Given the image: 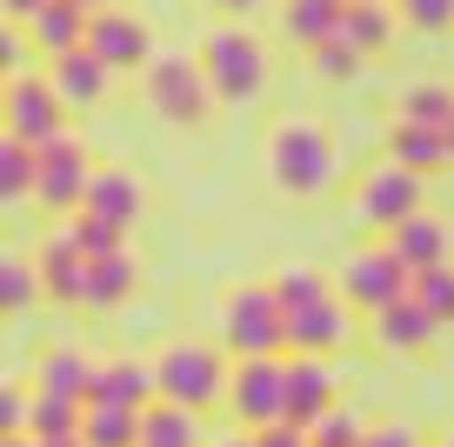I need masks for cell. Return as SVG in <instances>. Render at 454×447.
<instances>
[{
	"instance_id": "obj_3",
	"label": "cell",
	"mask_w": 454,
	"mask_h": 447,
	"mask_svg": "<svg viewBox=\"0 0 454 447\" xmlns=\"http://www.w3.org/2000/svg\"><path fill=\"white\" fill-rule=\"evenodd\" d=\"M194 54H200V67H207L214 100H227V107H241V100H254L261 87H268V47H261L254 34L241 27V20L207 27Z\"/></svg>"
},
{
	"instance_id": "obj_7",
	"label": "cell",
	"mask_w": 454,
	"mask_h": 447,
	"mask_svg": "<svg viewBox=\"0 0 454 447\" xmlns=\"http://www.w3.org/2000/svg\"><path fill=\"white\" fill-rule=\"evenodd\" d=\"M427 174H414V168H401V161H381V168H368L355 181V214L368 227H387V234H395L401 221H408V214H421L427 208Z\"/></svg>"
},
{
	"instance_id": "obj_26",
	"label": "cell",
	"mask_w": 454,
	"mask_h": 447,
	"mask_svg": "<svg viewBox=\"0 0 454 447\" xmlns=\"http://www.w3.org/2000/svg\"><path fill=\"white\" fill-rule=\"evenodd\" d=\"M34 187H41V147L0 134V194H7V208H27Z\"/></svg>"
},
{
	"instance_id": "obj_31",
	"label": "cell",
	"mask_w": 454,
	"mask_h": 447,
	"mask_svg": "<svg viewBox=\"0 0 454 447\" xmlns=\"http://www.w3.org/2000/svg\"><path fill=\"white\" fill-rule=\"evenodd\" d=\"M308 67H314V81H355L361 67H368V54H361L355 41H348V34H327V41H314L308 47Z\"/></svg>"
},
{
	"instance_id": "obj_8",
	"label": "cell",
	"mask_w": 454,
	"mask_h": 447,
	"mask_svg": "<svg viewBox=\"0 0 454 447\" xmlns=\"http://www.w3.org/2000/svg\"><path fill=\"white\" fill-rule=\"evenodd\" d=\"M0 114H7V134H14V140H34V147H47V140L67 134V100L54 94V81H47V74H7Z\"/></svg>"
},
{
	"instance_id": "obj_23",
	"label": "cell",
	"mask_w": 454,
	"mask_h": 447,
	"mask_svg": "<svg viewBox=\"0 0 454 447\" xmlns=\"http://www.w3.org/2000/svg\"><path fill=\"white\" fill-rule=\"evenodd\" d=\"M395 27H401L395 0H348V20H340V34H348L361 54H387V47H395Z\"/></svg>"
},
{
	"instance_id": "obj_9",
	"label": "cell",
	"mask_w": 454,
	"mask_h": 447,
	"mask_svg": "<svg viewBox=\"0 0 454 447\" xmlns=\"http://www.w3.org/2000/svg\"><path fill=\"white\" fill-rule=\"evenodd\" d=\"M227 407L247 420V427H268L287 420V354H254L227 374Z\"/></svg>"
},
{
	"instance_id": "obj_47",
	"label": "cell",
	"mask_w": 454,
	"mask_h": 447,
	"mask_svg": "<svg viewBox=\"0 0 454 447\" xmlns=\"http://www.w3.org/2000/svg\"><path fill=\"white\" fill-rule=\"evenodd\" d=\"M441 447H454V427H448V441H441Z\"/></svg>"
},
{
	"instance_id": "obj_33",
	"label": "cell",
	"mask_w": 454,
	"mask_h": 447,
	"mask_svg": "<svg viewBox=\"0 0 454 447\" xmlns=\"http://www.w3.org/2000/svg\"><path fill=\"white\" fill-rule=\"evenodd\" d=\"M414 301H421V308L448 327V321H454V261H448V267H421V274H414Z\"/></svg>"
},
{
	"instance_id": "obj_48",
	"label": "cell",
	"mask_w": 454,
	"mask_h": 447,
	"mask_svg": "<svg viewBox=\"0 0 454 447\" xmlns=\"http://www.w3.org/2000/svg\"><path fill=\"white\" fill-rule=\"evenodd\" d=\"M448 147H454V121H448Z\"/></svg>"
},
{
	"instance_id": "obj_41",
	"label": "cell",
	"mask_w": 454,
	"mask_h": 447,
	"mask_svg": "<svg viewBox=\"0 0 454 447\" xmlns=\"http://www.w3.org/2000/svg\"><path fill=\"white\" fill-rule=\"evenodd\" d=\"M214 14H234V20H247V14H261V7H268V0H207Z\"/></svg>"
},
{
	"instance_id": "obj_22",
	"label": "cell",
	"mask_w": 454,
	"mask_h": 447,
	"mask_svg": "<svg viewBox=\"0 0 454 447\" xmlns=\"http://www.w3.org/2000/svg\"><path fill=\"white\" fill-rule=\"evenodd\" d=\"M81 214H100V221H114V227H134V214H141V181H134V174H121V168H107V174L94 168Z\"/></svg>"
},
{
	"instance_id": "obj_42",
	"label": "cell",
	"mask_w": 454,
	"mask_h": 447,
	"mask_svg": "<svg viewBox=\"0 0 454 447\" xmlns=\"http://www.w3.org/2000/svg\"><path fill=\"white\" fill-rule=\"evenodd\" d=\"M0 7H7V20H20V27H27V20L47 7V0H0Z\"/></svg>"
},
{
	"instance_id": "obj_34",
	"label": "cell",
	"mask_w": 454,
	"mask_h": 447,
	"mask_svg": "<svg viewBox=\"0 0 454 447\" xmlns=\"http://www.w3.org/2000/svg\"><path fill=\"white\" fill-rule=\"evenodd\" d=\"M308 441L314 447H361V441H368V420L348 414V407H327V414L308 427Z\"/></svg>"
},
{
	"instance_id": "obj_1",
	"label": "cell",
	"mask_w": 454,
	"mask_h": 447,
	"mask_svg": "<svg viewBox=\"0 0 454 447\" xmlns=\"http://www.w3.org/2000/svg\"><path fill=\"white\" fill-rule=\"evenodd\" d=\"M261 161H268V181L287 200H314L340 181V147L321 121H281L261 147Z\"/></svg>"
},
{
	"instance_id": "obj_10",
	"label": "cell",
	"mask_w": 454,
	"mask_h": 447,
	"mask_svg": "<svg viewBox=\"0 0 454 447\" xmlns=\"http://www.w3.org/2000/svg\"><path fill=\"white\" fill-rule=\"evenodd\" d=\"M87 181H94V161H87V147L74 134H60V140L41 147V187H34V200H41L47 214H81Z\"/></svg>"
},
{
	"instance_id": "obj_20",
	"label": "cell",
	"mask_w": 454,
	"mask_h": 447,
	"mask_svg": "<svg viewBox=\"0 0 454 447\" xmlns=\"http://www.w3.org/2000/svg\"><path fill=\"white\" fill-rule=\"evenodd\" d=\"M434 334H441V321L421 308V301H414V294H408V301H395V308H381V314H374V341H381L387 354H421Z\"/></svg>"
},
{
	"instance_id": "obj_12",
	"label": "cell",
	"mask_w": 454,
	"mask_h": 447,
	"mask_svg": "<svg viewBox=\"0 0 454 447\" xmlns=\"http://www.w3.org/2000/svg\"><path fill=\"white\" fill-rule=\"evenodd\" d=\"M348 341V301L334 287L308 308H287V354H334Z\"/></svg>"
},
{
	"instance_id": "obj_19",
	"label": "cell",
	"mask_w": 454,
	"mask_h": 447,
	"mask_svg": "<svg viewBox=\"0 0 454 447\" xmlns=\"http://www.w3.org/2000/svg\"><path fill=\"white\" fill-rule=\"evenodd\" d=\"M87 20H94V14H87L81 0H47L41 14L27 20V41L41 47L47 60H54V54H74V47H87Z\"/></svg>"
},
{
	"instance_id": "obj_16",
	"label": "cell",
	"mask_w": 454,
	"mask_h": 447,
	"mask_svg": "<svg viewBox=\"0 0 454 447\" xmlns=\"http://www.w3.org/2000/svg\"><path fill=\"white\" fill-rule=\"evenodd\" d=\"M387 247H395L414 274H421V267H448V261H454V227L441 221V214L421 208V214H408V221L387 234Z\"/></svg>"
},
{
	"instance_id": "obj_36",
	"label": "cell",
	"mask_w": 454,
	"mask_h": 447,
	"mask_svg": "<svg viewBox=\"0 0 454 447\" xmlns=\"http://www.w3.org/2000/svg\"><path fill=\"white\" fill-rule=\"evenodd\" d=\"M395 14L421 34H448L454 27V0H395Z\"/></svg>"
},
{
	"instance_id": "obj_6",
	"label": "cell",
	"mask_w": 454,
	"mask_h": 447,
	"mask_svg": "<svg viewBox=\"0 0 454 447\" xmlns=\"http://www.w3.org/2000/svg\"><path fill=\"white\" fill-rule=\"evenodd\" d=\"M414 294V267L401 261L387 240H374V247H355L348 261H340V301L361 314H381L395 308V301H408Z\"/></svg>"
},
{
	"instance_id": "obj_30",
	"label": "cell",
	"mask_w": 454,
	"mask_h": 447,
	"mask_svg": "<svg viewBox=\"0 0 454 447\" xmlns=\"http://www.w3.org/2000/svg\"><path fill=\"white\" fill-rule=\"evenodd\" d=\"M81 420H87V401H67V394H41V388H34V420H27L34 441H81Z\"/></svg>"
},
{
	"instance_id": "obj_40",
	"label": "cell",
	"mask_w": 454,
	"mask_h": 447,
	"mask_svg": "<svg viewBox=\"0 0 454 447\" xmlns=\"http://www.w3.org/2000/svg\"><path fill=\"white\" fill-rule=\"evenodd\" d=\"M254 447H314V441L301 420H268V427H254Z\"/></svg>"
},
{
	"instance_id": "obj_27",
	"label": "cell",
	"mask_w": 454,
	"mask_h": 447,
	"mask_svg": "<svg viewBox=\"0 0 454 447\" xmlns=\"http://www.w3.org/2000/svg\"><path fill=\"white\" fill-rule=\"evenodd\" d=\"M81 447H141V407L87 401V420H81Z\"/></svg>"
},
{
	"instance_id": "obj_35",
	"label": "cell",
	"mask_w": 454,
	"mask_h": 447,
	"mask_svg": "<svg viewBox=\"0 0 454 447\" xmlns=\"http://www.w3.org/2000/svg\"><path fill=\"white\" fill-rule=\"evenodd\" d=\"M67 234L81 240V254H87V261H94V254H114V247H128V227L100 221V214H74V221H67Z\"/></svg>"
},
{
	"instance_id": "obj_39",
	"label": "cell",
	"mask_w": 454,
	"mask_h": 447,
	"mask_svg": "<svg viewBox=\"0 0 454 447\" xmlns=\"http://www.w3.org/2000/svg\"><path fill=\"white\" fill-rule=\"evenodd\" d=\"M361 447H421V434H414V420H374Z\"/></svg>"
},
{
	"instance_id": "obj_38",
	"label": "cell",
	"mask_w": 454,
	"mask_h": 447,
	"mask_svg": "<svg viewBox=\"0 0 454 447\" xmlns=\"http://www.w3.org/2000/svg\"><path fill=\"white\" fill-rule=\"evenodd\" d=\"M27 420H34V394L14 380V388L0 394V434H27Z\"/></svg>"
},
{
	"instance_id": "obj_17",
	"label": "cell",
	"mask_w": 454,
	"mask_h": 447,
	"mask_svg": "<svg viewBox=\"0 0 454 447\" xmlns=\"http://www.w3.org/2000/svg\"><path fill=\"white\" fill-rule=\"evenodd\" d=\"M47 81H54V94L67 100V107H94V100L107 94L114 67L94 54V47H74V54H54V60H47Z\"/></svg>"
},
{
	"instance_id": "obj_44",
	"label": "cell",
	"mask_w": 454,
	"mask_h": 447,
	"mask_svg": "<svg viewBox=\"0 0 454 447\" xmlns=\"http://www.w3.org/2000/svg\"><path fill=\"white\" fill-rule=\"evenodd\" d=\"M81 7H87V14H100V7H121V0H81Z\"/></svg>"
},
{
	"instance_id": "obj_45",
	"label": "cell",
	"mask_w": 454,
	"mask_h": 447,
	"mask_svg": "<svg viewBox=\"0 0 454 447\" xmlns=\"http://www.w3.org/2000/svg\"><path fill=\"white\" fill-rule=\"evenodd\" d=\"M221 447H254V434H241V441H221Z\"/></svg>"
},
{
	"instance_id": "obj_4",
	"label": "cell",
	"mask_w": 454,
	"mask_h": 447,
	"mask_svg": "<svg viewBox=\"0 0 454 447\" xmlns=\"http://www.w3.org/2000/svg\"><path fill=\"white\" fill-rule=\"evenodd\" d=\"M227 374H234V367H227L221 348H207V341H174V348H160V361H154L160 401L194 407V414H207L214 401H227Z\"/></svg>"
},
{
	"instance_id": "obj_28",
	"label": "cell",
	"mask_w": 454,
	"mask_h": 447,
	"mask_svg": "<svg viewBox=\"0 0 454 447\" xmlns=\"http://www.w3.org/2000/svg\"><path fill=\"white\" fill-rule=\"evenodd\" d=\"M41 294H47L41 261H27V254H0V308L14 314V321H27Z\"/></svg>"
},
{
	"instance_id": "obj_46",
	"label": "cell",
	"mask_w": 454,
	"mask_h": 447,
	"mask_svg": "<svg viewBox=\"0 0 454 447\" xmlns=\"http://www.w3.org/2000/svg\"><path fill=\"white\" fill-rule=\"evenodd\" d=\"M41 447H81V441H41Z\"/></svg>"
},
{
	"instance_id": "obj_29",
	"label": "cell",
	"mask_w": 454,
	"mask_h": 447,
	"mask_svg": "<svg viewBox=\"0 0 454 447\" xmlns=\"http://www.w3.org/2000/svg\"><path fill=\"white\" fill-rule=\"evenodd\" d=\"M141 447H200V414L174 407V401H154L141 414Z\"/></svg>"
},
{
	"instance_id": "obj_24",
	"label": "cell",
	"mask_w": 454,
	"mask_h": 447,
	"mask_svg": "<svg viewBox=\"0 0 454 447\" xmlns=\"http://www.w3.org/2000/svg\"><path fill=\"white\" fill-rule=\"evenodd\" d=\"M34 388H41V394H67V401H87V388H94V361H87L81 348H47L41 367H34Z\"/></svg>"
},
{
	"instance_id": "obj_18",
	"label": "cell",
	"mask_w": 454,
	"mask_h": 447,
	"mask_svg": "<svg viewBox=\"0 0 454 447\" xmlns=\"http://www.w3.org/2000/svg\"><path fill=\"white\" fill-rule=\"evenodd\" d=\"M387 161H401V168H414V174H448V168H454L448 127H414V121H395V134H387Z\"/></svg>"
},
{
	"instance_id": "obj_37",
	"label": "cell",
	"mask_w": 454,
	"mask_h": 447,
	"mask_svg": "<svg viewBox=\"0 0 454 447\" xmlns=\"http://www.w3.org/2000/svg\"><path fill=\"white\" fill-rule=\"evenodd\" d=\"M274 294H281V308H308V301H321L327 280L314 274V267H287L281 280H274Z\"/></svg>"
},
{
	"instance_id": "obj_5",
	"label": "cell",
	"mask_w": 454,
	"mask_h": 447,
	"mask_svg": "<svg viewBox=\"0 0 454 447\" xmlns=\"http://www.w3.org/2000/svg\"><path fill=\"white\" fill-rule=\"evenodd\" d=\"M141 94H147V107H154L160 121H174V127H200L207 107H214L200 54H154L141 67Z\"/></svg>"
},
{
	"instance_id": "obj_21",
	"label": "cell",
	"mask_w": 454,
	"mask_h": 447,
	"mask_svg": "<svg viewBox=\"0 0 454 447\" xmlns=\"http://www.w3.org/2000/svg\"><path fill=\"white\" fill-rule=\"evenodd\" d=\"M134 280H141V267H134V254H128V247L94 254V261H87V294H81V308H94V314L121 308V301L134 294Z\"/></svg>"
},
{
	"instance_id": "obj_43",
	"label": "cell",
	"mask_w": 454,
	"mask_h": 447,
	"mask_svg": "<svg viewBox=\"0 0 454 447\" xmlns=\"http://www.w3.org/2000/svg\"><path fill=\"white\" fill-rule=\"evenodd\" d=\"M0 447H41L34 434H0Z\"/></svg>"
},
{
	"instance_id": "obj_11",
	"label": "cell",
	"mask_w": 454,
	"mask_h": 447,
	"mask_svg": "<svg viewBox=\"0 0 454 447\" xmlns=\"http://www.w3.org/2000/svg\"><path fill=\"white\" fill-rule=\"evenodd\" d=\"M87 47H94L114 74H141L147 60H154V34H147V20L128 14V7H100V14L87 20Z\"/></svg>"
},
{
	"instance_id": "obj_2",
	"label": "cell",
	"mask_w": 454,
	"mask_h": 447,
	"mask_svg": "<svg viewBox=\"0 0 454 447\" xmlns=\"http://www.w3.org/2000/svg\"><path fill=\"white\" fill-rule=\"evenodd\" d=\"M221 348L234 361H254V354H287V308L274 280H247L221 301Z\"/></svg>"
},
{
	"instance_id": "obj_32",
	"label": "cell",
	"mask_w": 454,
	"mask_h": 447,
	"mask_svg": "<svg viewBox=\"0 0 454 447\" xmlns=\"http://www.w3.org/2000/svg\"><path fill=\"white\" fill-rule=\"evenodd\" d=\"M401 121H414V127H448V121H454V87H448V81L408 87V94H401Z\"/></svg>"
},
{
	"instance_id": "obj_25",
	"label": "cell",
	"mask_w": 454,
	"mask_h": 447,
	"mask_svg": "<svg viewBox=\"0 0 454 447\" xmlns=\"http://www.w3.org/2000/svg\"><path fill=\"white\" fill-rule=\"evenodd\" d=\"M340 20H348V0H281V27L294 47H314L327 34H340Z\"/></svg>"
},
{
	"instance_id": "obj_13",
	"label": "cell",
	"mask_w": 454,
	"mask_h": 447,
	"mask_svg": "<svg viewBox=\"0 0 454 447\" xmlns=\"http://www.w3.org/2000/svg\"><path fill=\"white\" fill-rule=\"evenodd\" d=\"M327 407H340V380L327 367V354H294L287 361V420L314 427Z\"/></svg>"
},
{
	"instance_id": "obj_15",
	"label": "cell",
	"mask_w": 454,
	"mask_h": 447,
	"mask_svg": "<svg viewBox=\"0 0 454 447\" xmlns=\"http://www.w3.org/2000/svg\"><path fill=\"white\" fill-rule=\"evenodd\" d=\"M41 280H47V301H60V308H81V294H87V254H81V240L67 234V221L54 227V234L41 240Z\"/></svg>"
},
{
	"instance_id": "obj_14",
	"label": "cell",
	"mask_w": 454,
	"mask_h": 447,
	"mask_svg": "<svg viewBox=\"0 0 454 447\" xmlns=\"http://www.w3.org/2000/svg\"><path fill=\"white\" fill-rule=\"evenodd\" d=\"M87 401H114V407H154L160 401V380H154V361H134V354H114V361H94V388Z\"/></svg>"
}]
</instances>
